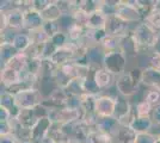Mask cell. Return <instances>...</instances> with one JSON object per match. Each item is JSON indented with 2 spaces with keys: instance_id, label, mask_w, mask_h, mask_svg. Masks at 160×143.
Returning a JSON list of instances; mask_svg holds the SVG:
<instances>
[{
  "instance_id": "13",
  "label": "cell",
  "mask_w": 160,
  "mask_h": 143,
  "mask_svg": "<svg viewBox=\"0 0 160 143\" xmlns=\"http://www.w3.org/2000/svg\"><path fill=\"white\" fill-rule=\"evenodd\" d=\"M0 79H1V86L4 87L2 91H5V89L22 82V73L14 70V69L8 68V67H4V68H1Z\"/></svg>"
},
{
  "instance_id": "22",
  "label": "cell",
  "mask_w": 160,
  "mask_h": 143,
  "mask_svg": "<svg viewBox=\"0 0 160 143\" xmlns=\"http://www.w3.org/2000/svg\"><path fill=\"white\" fill-rule=\"evenodd\" d=\"M143 21L151 29H153L157 34L160 35V1L159 0L155 1V6L152 10V12L143 19Z\"/></svg>"
},
{
  "instance_id": "38",
  "label": "cell",
  "mask_w": 160,
  "mask_h": 143,
  "mask_svg": "<svg viewBox=\"0 0 160 143\" xmlns=\"http://www.w3.org/2000/svg\"><path fill=\"white\" fill-rule=\"evenodd\" d=\"M145 100H147L154 107L158 106V105H160V92L155 91V89H148Z\"/></svg>"
},
{
  "instance_id": "44",
  "label": "cell",
  "mask_w": 160,
  "mask_h": 143,
  "mask_svg": "<svg viewBox=\"0 0 160 143\" xmlns=\"http://www.w3.org/2000/svg\"><path fill=\"white\" fill-rule=\"evenodd\" d=\"M0 143H22V142L14 135H10V136L1 137V142Z\"/></svg>"
},
{
  "instance_id": "34",
  "label": "cell",
  "mask_w": 160,
  "mask_h": 143,
  "mask_svg": "<svg viewBox=\"0 0 160 143\" xmlns=\"http://www.w3.org/2000/svg\"><path fill=\"white\" fill-rule=\"evenodd\" d=\"M147 68H153L160 70V54L155 50H152L147 54Z\"/></svg>"
},
{
  "instance_id": "29",
  "label": "cell",
  "mask_w": 160,
  "mask_h": 143,
  "mask_svg": "<svg viewBox=\"0 0 160 143\" xmlns=\"http://www.w3.org/2000/svg\"><path fill=\"white\" fill-rule=\"evenodd\" d=\"M16 54H18L17 49L13 44H0V61H1V68H4Z\"/></svg>"
},
{
  "instance_id": "14",
  "label": "cell",
  "mask_w": 160,
  "mask_h": 143,
  "mask_svg": "<svg viewBox=\"0 0 160 143\" xmlns=\"http://www.w3.org/2000/svg\"><path fill=\"white\" fill-rule=\"evenodd\" d=\"M50 60L58 66L61 67L63 64H66L68 62H72L74 60V49L71 44H68L63 48H59L54 55L50 57Z\"/></svg>"
},
{
  "instance_id": "4",
  "label": "cell",
  "mask_w": 160,
  "mask_h": 143,
  "mask_svg": "<svg viewBox=\"0 0 160 143\" xmlns=\"http://www.w3.org/2000/svg\"><path fill=\"white\" fill-rule=\"evenodd\" d=\"M121 21L127 23L128 25L134 26L136 24H139L141 21H143L142 17L140 13L138 12V10L135 8L133 4V0H121L117 4V10H116V14Z\"/></svg>"
},
{
  "instance_id": "9",
  "label": "cell",
  "mask_w": 160,
  "mask_h": 143,
  "mask_svg": "<svg viewBox=\"0 0 160 143\" xmlns=\"http://www.w3.org/2000/svg\"><path fill=\"white\" fill-rule=\"evenodd\" d=\"M116 78L113 74H111L110 72H108L107 69L99 68V69H94L93 72V79L96 85L98 86V88L103 92V91H108L111 87L115 86V82H116Z\"/></svg>"
},
{
  "instance_id": "46",
  "label": "cell",
  "mask_w": 160,
  "mask_h": 143,
  "mask_svg": "<svg viewBox=\"0 0 160 143\" xmlns=\"http://www.w3.org/2000/svg\"><path fill=\"white\" fill-rule=\"evenodd\" d=\"M69 143H79V142H75V141H69Z\"/></svg>"
},
{
  "instance_id": "28",
  "label": "cell",
  "mask_w": 160,
  "mask_h": 143,
  "mask_svg": "<svg viewBox=\"0 0 160 143\" xmlns=\"http://www.w3.org/2000/svg\"><path fill=\"white\" fill-rule=\"evenodd\" d=\"M99 47L102 50L108 54V53H112L116 50L121 49V37H112V36H107L103 41L100 42Z\"/></svg>"
},
{
  "instance_id": "26",
  "label": "cell",
  "mask_w": 160,
  "mask_h": 143,
  "mask_svg": "<svg viewBox=\"0 0 160 143\" xmlns=\"http://www.w3.org/2000/svg\"><path fill=\"white\" fill-rule=\"evenodd\" d=\"M48 138L53 143H69L71 141V138L62 131L60 123H53V126H52Z\"/></svg>"
},
{
  "instance_id": "43",
  "label": "cell",
  "mask_w": 160,
  "mask_h": 143,
  "mask_svg": "<svg viewBox=\"0 0 160 143\" xmlns=\"http://www.w3.org/2000/svg\"><path fill=\"white\" fill-rule=\"evenodd\" d=\"M151 118H152V121H153L154 123L160 124V105L155 106V107L153 109V112H152Z\"/></svg>"
},
{
  "instance_id": "42",
  "label": "cell",
  "mask_w": 160,
  "mask_h": 143,
  "mask_svg": "<svg viewBox=\"0 0 160 143\" xmlns=\"http://www.w3.org/2000/svg\"><path fill=\"white\" fill-rule=\"evenodd\" d=\"M10 119H12L11 112L5 109V107L0 106V121H10Z\"/></svg>"
},
{
  "instance_id": "48",
  "label": "cell",
  "mask_w": 160,
  "mask_h": 143,
  "mask_svg": "<svg viewBox=\"0 0 160 143\" xmlns=\"http://www.w3.org/2000/svg\"><path fill=\"white\" fill-rule=\"evenodd\" d=\"M159 140H160V137H159Z\"/></svg>"
},
{
  "instance_id": "33",
  "label": "cell",
  "mask_w": 160,
  "mask_h": 143,
  "mask_svg": "<svg viewBox=\"0 0 160 143\" xmlns=\"http://www.w3.org/2000/svg\"><path fill=\"white\" fill-rule=\"evenodd\" d=\"M59 23V26H60V31L67 34L72 27L75 25V21L72 14H62L61 18L58 21Z\"/></svg>"
},
{
  "instance_id": "27",
  "label": "cell",
  "mask_w": 160,
  "mask_h": 143,
  "mask_svg": "<svg viewBox=\"0 0 160 143\" xmlns=\"http://www.w3.org/2000/svg\"><path fill=\"white\" fill-rule=\"evenodd\" d=\"M86 143H112V140L108 134L100 131L94 126L87 134Z\"/></svg>"
},
{
  "instance_id": "32",
  "label": "cell",
  "mask_w": 160,
  "mask_h": 143,
  "mask_svg": "<svg viewBox=\"0 0 160 143\" xmlns=\"http://www.w3.org/2000/svg\"><path fill=\"white\" fill-rule=\"evenodd\" d=\"M42 61L43 59L40 57H35V59H29L28 62V66L25 68V72L35 76H38L40 78L41 72H42Z\"/></svg>"
},
{
  "instance_id": "12",
  "label": "cell",
  "mask_w": 160,
  "mask_h": 143,
  "mask_svg": "<svg viewBox=\"0 0 160 143\" xmlns=\"http://www.w3.org/2000/svg\"><path fill=\"white\" fill-rule=\"evenodd\" d=\"M5 16L7 19V27L12 29L17 32L24 31V12L22 10L16 7L10 12H6Z\"/></svg>"
},
{
  "instance_id": "17",
  "label": "cell",
  "mask_w": 160,
  "mask_h": 143,
  "mask_svg": "<svg viewBox=\"0 0 160 143\" xmlns=\"http://www.w3.org/2000/svg\"><path fill=\"white\" fill-rule=\"evenodd\" d=\"M138 134L128 125H121L116 134L111 137L112 143H135Z\"/></svg>"
},
{
  "instance_id": "1",
  "label": "cell",
  "mask_w": 160,
  "mask_h": 143,
  "mask_svg": "<svg viewBox=\"0 0 160 143\" xmlns=\"http://www.w3.org/2000/svg\"><path fill=\"white\" fill-rule=\"evenodd\" d=\"M132 35L134 41L138 45V53L140 54H148L157 44L159 34H157L153 29L147 25L145 21H141L139 24L132 27Z\"/></svg>"
},
{
  "instance_id": "11",
  "label": "cell",
  "mask_w": 160,
  "mask_h": 143,
  "mask_svg": "<svg viewBox=\"0 0 160 143\" xmlns=\"http://www.w3.org/2000/svg\"><path fill=\"white\" fill-rule=\"evenodd\" d=\"M44 25V21L40 12L35 10H28L24 12V30L28 32L36 31Z\"/></svg>"
},
{
  "instance_id": "47",
  "label": "cell",
  "mask_w": 160,
  "mask_h": 143,
  "mask_svg": "<svg viewBox=\"0 0 160 143\" xmlns=\"http://www.w3.org/2000/svg\"><path fill=\"white\" fill-rule=\"evenodd\" d=\"M23 143H33V142H31V141H28V142H23Z\"/></svg>"
},
{
  "instance_id": "41",
  "label": "cell",
  "mask_w": 160,
  "mask_h": 143,
  "mask_svg": "<svg viewBox=\"0 0 160 143\" xmlns=\"http://www.w3.org/2000/svg\"><path fill=\"white\" fill-rule=\"evenodd\" d=\"M49 4H50V0H32L31 10H35L41 13L47 8Z\"/></svg>"
},
{
  "instance_id": "36",
  "label": "cell",
  "mask_w": 160,
  "mask_h": 143,
  "mask_svg": "<svg viewBox=\"0 0 160 143\" xmlns=\"http://www.w3.org/2000/svg\"><path fill=\"white\" fill-rule=\"evenodd\" d=\"M0 32H1V35H0V42H1V44H12L14 37L18 34L17 31H14V30L10 29V27H7V29L0 31Z\"/></svg>"
},
{
  "instance_id": "24",
  "label": "cell",
  "mask_w": 160,
  "mask_h": 143,
  "mask_svg": "<svg viewBox=\"0 0 160 143\" xmlns=\"http://www.w3.org/2000/svg\"><path fill=\"white\" fill-rule=\"evenodd\" d=\"M41 16L44 21H58L62 16L60 7L58 5V1H50L48 7L41 12Z\"/></svg>"
},
{
  "instance_id": "2",
  "label": "cell",
  "mask_w": 160,
  "mask_h": 143,
  "mask_svg": "<svg viewBox=\"0 0 160 143\" xmlns=\"http://www.w3.org/2000/svg\"><path fill=\"white\" fill-rule=\"evenodd\" d=\"M128 62L129 61H128L127 55L120 49V50L105 54L103 67L115 76H120L127 72Z\"/></svg>"
},
{
  "instance_id": "30",
  "label": "cell",
  "mask_w": 160,
  "mask_h": 143,
  "mask_svg": "<svg viewBox=\"0 0 160 143\" xmlns=\"http://www.w3.org/2000/svg\"><path fill=\"white\" fill-rule=\"evenodd\" d=\"M133 4L142 17V19H145L155 6V1H148V0H133Z\"/></svg>"
},
{
  "instance_id": "10",
  "label": "cell",
  "mask_w": 160,
  "mask_h": 143,
  "mask_svg": "<svg viewBox=\"0 0 160 143\" xmlns=\"http://www.w3.org/2000/svg\"><path fill=\"white\" fill-rule=\"evenodd\" d=\"M141 85L149 89L160 92V70L153 68H146L142 70Z\"/></svg>"
},
{
  "instance_id": "45",
  "label": "cell",
  "mask_w": 160,
  "mask_h": 143,
  "mask_svg": "<svg viewBox=\"0 0 160 143\" xmlns=\"http://www.w3.org/2000/svg\"><path fill=\"white\" fill-rule=\"evenodd\" d=\"M149 134H152V135H154L155 137L159 138L160 137V124H158V123H153L152 129H151V131H149Z\"/></svg>"
},
{
  "instance_id": "15",
  "label": "cell",
  "mask_w": 160,
  "mask_h": 143,
  "mask_svg": "<svg viewBox=\"0 0 160 143\" xmlns=\"http://www.w3.org/2000/svg\"><path fill=\"white\" fill-rule=\"evenodd\" d=\"M40 118L36 115V111H35V107L33 109H22L20 112L18 113V116L16 118L17 123L22 125L23 128L25 129L31 130L33 128V125L37 123Z\"/></svg>"
},
{
  "instance_id": "23",
  "label": "cell",
  "mask_w": 160,
  "mask_h": 143,
  "mask_svg": "<svg viewBox=\"0 0 160 143\" xmlns=\"http://www.w3.org/2000/svg\"><path fill=\"white\" fill-rule=\"evenodd\" d=\"M28 62H29V56L25 53H18L7 62V64L5 67H8V68L14 69V70H17L19 73H23L27 68Z\"/></svg>"
},
{
  "instance_id": "20",
  "label": "cell",
  "mask_w": 160,
  "mask_h": 143,
  "mask_svg": "<svg viewBox=\"0 0 160 143\" xmlns=\"http://www.w3.org/2000/svg\"><path fill=\"white\" fill-rule=\"evenodd\" d=\"M13 47L17 49L18 53H25L29 48L32 45V40H31V36L28 31H20L17 34V36L14 37L13 40Z\"/></svg>"
},
{
  "instance_id": "16",
  "label": "cell",
  "mask_w": 160,
  "mask_h": 143,
  "mask_svg": "<svg viewBox=\"0 0 160 143\" xmlns=\"http://www.w3.org/2000/svg\"><path fill=\"white\" fill-rule=\"evenodd\" d=\"M105 53L102 50L99 45H93L88 48L87 53V66L90 68L99 69L103 68V62H104Z\"/></svg>"
},
{
  "instance_id": "25",
  "label": "cell",
  "mask_w": 160,
  "mask_h": 143,
  "mask_svg": "<svg viewBox=\"0 0 160 143\" xmlns=\"http://www.w3.org/2000/svg\"><path fill=\"white\" fill-rule=\"evenodd\" d=\"M84 81H85V79H82V78L73 79V80L69 81V83L63 89L66 91L67 94L81 97L82 94H86L85 93V87H84Z\"/></svg>"
},
{
  "instance_id": "21",
  "label": "cell",
  "mask_w": 160,
  "mask_h": 143,
  "mask_svg": "<svg viewBox=\"0 0 160 143\" xmlns=\"http://www.w3.org/2000/svg\"><path fill=\"white\" fill-rule=\"evenodd\" d=\"M153 121L151 117H136L133 122L129 124V126L136 132V134H146L149 132L153 125Z\"/></svg>"
},
{
  "instance_id": "8",
  "label": "cell",
  "mask_w": 160,
  "mask_h": 143,
  "mask_svg": "<svg viewBox=\"0 0 160 143\" xmlns=\"http://www.w3.org/2000/svg\"><path fill=\"white\" fill-rule=\"evenodd\" d=\"M133 26L128 25L127 23L121 21L117 16H110L108 17L107 24H105V32L108 36H112V37H123L124 35H127L130 29Z\"/></svg>"
},
{
  "instance_id": "7",
  "label": "cell",
  "mask_w": 160,
  "mask_h": 143,
  "mask_svg": "<svg viewBox=\"0 0 160 143\" xmlns=\"http://www.w3.org/2000/svg\"><path fill=\"white\" fill-rule=\"evenodd\" d=\"M52 126L53 121L49 117L38 119L32 129L30 130V141L33 143H43L44 141H47Z\"/></svg>"
},
{
  "instance_id": "6",
  "label": "cell",
  "mask_w": 160,
  "mask_h": 143,
  "mask_svg": "<svg viewBox=\"0 0 160 143\" xmlns=\"http://www.w3.org/2000/svg\"><path fill=\"white\" fill-rule=\"evenodd\" d=\"M118 95H110L100 93L99 95L96 97V115L98 116V118L113 117Z\"/></svg>"
},
{
  "instance_id": "40",
  "label": "cell",
  "mask_w": 160,
  "mask_h": 143,
  "mask_svg": "<svg viewBox=\"0 0 160 143\" xmlns=\"http://www.w3.org/2000/svg\"><path fill=\"white\" fill-rule=\"evenodd\" d=\"M158 137H155L154 135L146 132V134H138L135 143H157Z\"/></svg>"
},
{
  "instance_id": "31",
  "label": "cell",
  "mask_w": 160,
  "mask_h": 143,
  "mask_svg": "<svg viewBox=\"0 0 160 143\" xmlns=\"http://www.w3.org/2000/svg\"><path fill=\"white\" fill-rule=\"evenodd\" d=\"M133 106L136 117H151L154 109V106H152L147 100H142V102H139L136 104L133 102Z\"/></svg>"
},
{
  "instance_id": "19",
  "label": "cell",
  "mask_w": 160,
  "mask_h": 143,
  "mask_svg": "<svg viewBox=\"0 0 160 143\" xmlns=\"http://www.w3.org/2000/svg\"><path fill=\"white\" fill-rule=\"evenodd\" d=\"M108 17L103 13L100 10L92 12L88 16V19L86 23V27L90 30H104L107 24Z\"/></svg>"
},
{
  "instance_id": "3",
  "label": "cell",
  "mask_w": 160,
  "mask_h": 143,
  "mask_svg": "<svg viewBox=\"0 0 160 143\" xmlns=\"http://www.w3.org/2000/svg\"><path fill=\"white\" fill-rule=\"evenodd\" d=\"M140 85L141 82L138 81L130 72H126L120 76H117L115 82V87L118 94L127 99H132L136 95L140 88Z\"/></svg>"
},
{
  "instance_id": "35",
  "label": "cell",
  "mask_w": 160,
  "mask_h": 143,
  "mask_svg": "<svg viewBox=\"0 0 160 143\" xmlns=\"http://www.w3.org/2000/svg\"><path fill=\"white\" fill-rule=\"evenodd\" d=\"M50 41L53 42V44L58 48V49H59V48L66 47V45H68V44H69L68 36H67V34L62 32V31H60V32H58L55 36H53V37L50 38Z\"/></svg>"
},
{
  "instance_id": "37",
  "label": "cell",
  "mask_w": 160,
  "mask_h": 143,
  "mask_svg": "<svg viewBox=\"0 0 160 143\" xmlns=\"http://www.w3.org/2000/svg\"><path fill=\"white\" fill-rule=\"evenodd\" d=\"M43 30L46 31V34L48 35V37L52 38V37L55 36L58 32H60V26H59V23H58V21H44Z\"/></svg>"
},
{
  "instance_id": "5",
  "label": "cell",
  "mask_w": 160,
  "mask_h": 143,
  "mask_svg": "<svg viewBox=\"0 0 160 143\" xmlns=\"http://www.w3.org/2000/svg\"><path fill=\"white\" fill-rule=\"evenodd\" d=\"M17 106L22 109H33L44 102V97L42 95L40 89L37 88H28L22 91L20 93L14 95Z\"/></svg>"
},
{
  "instance_id": "18",
  "label": "cell",
  "mask_w": 160,
  "mask_h": 143,
  "mask_svg": "<svg viewBox=\"0 0 160 143\" xmlns=\"http://www.w3.org/2000/svg\"><path fill=\"white\" fill-rule=\"evenodd\" d=\"M121 124L115 117H107V118H98L96 123V128L103 132L108 134L110 137H112L116 131L118 130Z\"/></svg>"
},
{
  "instance_id": "39",
  "label": "cell",
  "mask_w": 160,
  "mask_h": 143,
  "mask_svg": "<svg viewBox=\"0 0 160 143\" xmlns=\"http://www.w3.org/2000/svg\"><path fill=\"white\" fill-rule=\"evenodd\" d=\"M58 50V48L55 47L53 44V42L49 41L46 43V44H43V51H42V59H50L52 56L54 55V53Z\"/></svg>"
}]
</instances>
